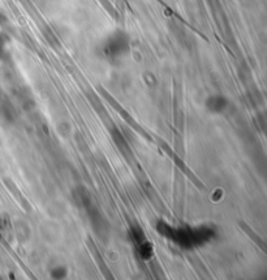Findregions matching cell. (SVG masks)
<instances>
[{
	"label": "cell",
	"mask_w": 267,
	"mask_h": 280,
	"mask_svg": "<svg viewBox=\"0 0 267 280\" xmlns=\"http://www.w3.org/2000/svg\"><path fill=\"white\" fill-rule=\"evenodd\" d=\"M224 100L222 96H212V97H210V99L206 101V106H207V109L210 111H220L222 109H223L224 106Z\"/></svg>",
	"instance_id": "6da1fadb"
},
{
	"label": "cell",
	"mask_w": 267,
	"mask_h": 280,
	"mask_svg": "<svg viewBox=\"0 0 267 280\" xmlns=\"http://www.w3.org/2000/svg\"><path fill=\"white\" fill-rule=\"evenodd\" d=\"M67 268L65 267H56L54 268L52 271H51V276L54 277V279H63V277L67 276Z\"/></svg>",
	"instance_id": "7a4b0ae2"
}]
</instances>
